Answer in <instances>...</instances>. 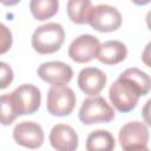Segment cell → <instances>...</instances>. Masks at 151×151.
<instances>
[{
  "instance_id": "6da1fadb",
  "label": "cell",
  "mask_w": 151,
  "mask_h": 151,
  "mask_svg": "<svg viewBox=\"0 0 151 151\" xmlns=\"http://www.w3.org/2000/svg\"><path fill=\"white\" fill-rule=\"evenodd\" d=\"M151 88L150 77L137 67L125 70L112 83L109 90V97L112 105L123 113L132 111L139 97L146 96Z\"/></svg>"
},
{
  "instance_id": "7a4b0ae2",
  "label": "cell",
  "mask_w": 151,
  "mask_h": 151,
  "mask_svg": "<svg viewBox=\"0 0 151 151\" xmlns=\"http://www.w3.org/2000/svg\"><path fill=\"white\" fill-rule=\"evenodd\" d=\"M65 40V31L60 24L47 22L38 27L32 35V47L39 54H52L60 50Z\"/></svg>"
},
{
  "instance_id": "3957f363",
  "label": "cell",
  "mask_w": 151,
  "mask_h": 151,
  "mask_svg": "<svg viewBox=\"0 0 151 151\" xmlns=\"http://www.w3.org/2000/svg\"><path fill=\"white\" fill-rule=\"evenodd\" d=\"M113 107L100 96H92L85 99L80 106L78 117L84 125L110 123L114 119Z\"/></svg>"
},
{
  "instance_id": "277c9868",
  "label": "cell",
  "mask_w": 151,
  "mask_h": 151,
  "mask_svg": "<svg viewBox=\"0 0 151 151\" xmlns=\"http://www.w3.org/2000/svg\"><path fill=\"white\" fill-rule=\"evenodd\" d=\"M76 94L66 85H52L47 92L46 107L48 113L55 117H65L72 113L76 106Z\"/></svg>"
},
{
  "instance_id": "5b68a950",
  "label": "cell",
  "mask_w": 151,
  "mask_h": 151,
  "mask_svg": "<svg viewBox=\"0 0 151 151\" xmlns=\"http://www.w3.org/2000/svg\"><path fill=\"white\" fill-rule=\"evenodd\" d=\"M87 24L98 32H113L122 25V14L111 5H97L91 8Z\"/></svg>"
},
{
  "instance_id": "8992f818",
  "label": "cell",
  "mask_w": 151,
  "mask_h": 151,
  "mask_svg": "<svg viewBox=\"0 0 151 151\" xmlns=\"http://www.w3.org/2000/svg\"><path fill=\"white\" fill-rule=\"evenodd\" d=\"M149 129L143 122L126 123L119 131L118 140L124 150H147Z\"/></svg>"
},
{
  "instance_id": "52a82bcc",
  "label": "cell",
  "mask_w": 151,
  "mask_h": 151,
  "mask_svg": "<svg viewBox=\"0 0 151 151\" xmlns=\"http://www.w3.org/2000/svg\"><path fill=\"white\" fill-rule=\"evenodd\" d=\"M12 100L19 116L32 114L38 111L41 104L40 90L32 84H22L12 93Z\"/></svg>"
},
{
  "instance_id": "ba28073f",
  "label": "cell",
  "mask_w": 151,
  "mask_h": 151,
  "mask_svg": "<svg viewBox=\"0 0 151 151\" xmlns=\"http://www.w3.org/2000/svg\"><path fill=\"white\" fill-rule=\"evenodd\" d=\"M98 38L91 34H81L76 38L68 47V57L78 64H86L97 57L99 48Z\"/></svg>"
},
{
  "instance_id": "9c48e42d",
  "label": "cell",
  "mask_w": 151,
  "mask_h": 151,
  "mask_svg": "<svg viewBox=\"0 0 151 151\" xmlns=\"http://www.w3.org/2000/svg\"><path fill=\"white\" fill-rule=\"evenodd\" d=\"M13 138L17 144L24 147L38 149L44 144L45 134L42 127L38 123L24 120L15 125L13 130Z\"/></svg>"
},
{
  "instance_id": "30bf717a",
  "label": "cell",
  "mask_w": 151,
  "mask_h": 151,
  "mask_svg": "<svg viewBox=\"0 0 151 151\" xmlns=\"http://www.w3.org/2000/svg\"><path fill=\"white\" fill-rule=\"evenodd\" d=\"M38 77L51 85H66L73 77V70L63 61L42 63L37 70Z\"/></svg>"
},
{
  "instance_id": "8fae6325",
  "label": "cell",
  "mask_w": 151,
  "mask_h": 151,
  "mask_svg": "<svg viewBox=\"0 0 151 151\" xmlns=\"http://www.w3.org/2000/svg\"><path fill=\"white\" fill-rule=\"evenodd\" d=\"M106 74L97 67H85L78 74V86L87 96H98L106 85Z\"/></svg>"
},
{
  "instance_id": "7c38bea8",
  "label": "cell",
  "mask_w": 151,
  "mask_h": 151,
  "mask_svg": "<svg viewBox=\"0 0 151 151\" xmlns=\"http://www.w3.org/2000/svg\"><path fill=\"white\" fill-rule=\"evenodd\" d=\"M50 143L58 151H73L78 147L79 138L72 126L57 124L50 132Z\"/></svg>"
},
{
  "instance_id": "4fadbf2b",
  "label": "cell",
  "mask_w": 151,
  "mask_h": 151,
  "mask_svg": "<svg viewBox=\"0 0 151 151\" xmlns=\"http://www.w3.org/2000/svg\"><path fill=\"white\" fill-rule=\"evenodd\" d=\"M127 57V48L125 44L119 40H109L99 45L97 59L105 65H117Z\"/></svg>"
},
{
  "instance_id": "5bb4252c",
  "label": "cell",
  "mask_w": 151,
  "mask_h": 151,
  "mask_svg": "<svg viewBox=\"0 0 151 151\" xmlns=\"http://www.w3.org/2000/svg\"><path fill=\"white\" fill-rule=\"evenodd\" d=\"M116 146L114 137L111 132L106 130H96L92 131L86 138V150L87 151H111Z\"/></svg>"
},
{
  "instance_id": "9a60e30c",
  "label": "cell",
  "mask_w": 151,
  "mask_h": 151,
  "mask_svg": "<svg viewBox=\"0 0 151 151\" xmlns=\"http://www.w3.org/2000/svg\"><path fill=\"white\" fill-rule=\"evenodd\" d=\"M92 8L91 0H68L66 12L70 20L77 25L87 24Z\"/></svg>"
},
{
  "instance_id": "2e32d148",
  "label": "cell",
  "mask_w": 151,
  "mask_h": 151,
  "mask_svg": "<svg viewBox=\"0 0 151 151\" xmlns=\"http://www.w3.org/2000/svg\"><path fill=\"white\" fill-rule=\"evenodd\" d=\"M59 8V0H31L29 9L35 20L45 21L54 17Z\"/></svg>"
},
{
  "instance_id": "e0dca14e",
  "label": "cell",
  "mask_w": 151,
  "mask_h": 151,
  "mask_svg": "<svg viewBox=\"0 0 151 151\" xmlns=\"http://www.w3.org/2000/svg\"><path fill=\"white\" fill-rule=\"evenodd\" d=\"M18 112L14 107L11 93L0 96V124L11 125L18 117Z\"/></svg>"
},
{
  "instance_id": "ac0fdd59",
  "label": "cell",
  "mask_w": 151,
  "mask_h": 151,
  "mask_svg": "<svg viewBox=\"0 0 151 151\" xmlns=\"http://www.w3.org/2000/svg\"><path fill=\"white\" fill-rule=\"evenodd\" d=\"M13 38H12V32L9 28L0 22V54H4L9 51L12 47Z\"/></svg>"
},
{
  "instance_id": "d6986e66",
  "label": "cell",
  "mask_w": 151,
  "mask_h": 151,
  "mask_svg": "<svg viewBox=\"0 0 151 151\" xmlns=\"http://www.w3.org/2000/svg\"><path fill=\"white\" fill-rule=\"evenodd\" d=\"M14 73L12 67L4 61H0V90L7 88L13 81Z\"/></svg>"
},
{
  "instance_id": "ffe728a7",
  "label": "cell",
  "mask_w": 151,
  "mask_h": 151,
  "mask_svg": "<svg viewBox=\"0 0 151 151\" xmlns=\"http://www.w3.org/2000/svg\"><path fill=\"white\" fill-rule=\"evenodd\" d=\"M21 0H0V2L5 6H14L17 4H19Z\"/></svg>"
},
{
  "instance_id": "44dd1931",
  "label": "cell",
  "mask_w": 151,
  "mask_h": 151,
  "mask_svg": "<svg viewBox=\"0 0 151 151\" xmlns=\"http://www.w3.org/2000/svg\"><path fill=\"white\" fill-rule=\"evenodd\" d=\"M131 1L138 6H144V5H147L150 2V0H131Z\"/></svg>"
},
{
  "instance_id": "7402d4cb",
  "label": "cell",
  "mask_w": 151,
  "mask_h": 151,
  "mask_svg": "<svg viewBox=\"0 0 151 151\" xmlns=\"http://www.w3.org/2000/svg\"><path fill=\"white\" fill-rule=\"evenodd\" d=\"M150 103H151V101H150V100H147V101H146V105H145V109H144V110H145V122H146L147 124H150V123H149V118H147V113H146V112H147V109H149Z\"/></svg>"
}]
</instances>
